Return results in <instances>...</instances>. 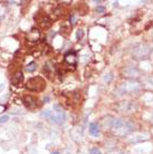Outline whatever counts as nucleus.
<instances>
[{
  "instance_id": "f257e3e1",
  "label": "nucleus",
  "mask_w": 153,
  "mask_h": 154,
  "mask_svg": "<svg viewBox=\"0 0 153 154\" xmlns=\"http://www.w3.org/2000/svg\"><path fill=\"white\" fill-rule=\"evenodd\" d=\"M103 125L106 128H110L115 136H125L135 130V125L131 121L112 116H107L103 119Z\"/></svg>"
},
{
  "instance_id": "f03ea898",
  "label": "nucleus",
  "mask_w": 153,
  "mask_h": 154,
  "mask_svg": "<svg viewBox=\"0 0 153 154\" xmlns=\"http://www.w3.org/2000/svg\"><path fill=\"white\" fill-rule=\"evenodd\" d=\"M141 89V85L139 84L134 79L123 82L115 91V94L117 96H124V95H132V94H138Z\"/></svg>"
},
{
  "instance_id": "7ed1b4c3",
  "label": "nucleus",
  "mask_w": 153,
  "mask_h": 154,
  "mask_svg": "<svg viewBox=\"0 0 153 154\" xmlns=\"http://www.w3.org/2000/svg\"><path fill=\"white\" fill-rule=\"evenodd\" d=\"M42 116L46 117V119H52L53 122L56 124H63L65 121V112L64 109L61 107V105L55 104L53 107V111H45L42 113Z\"/></svg>"
},
{
  "instance_id": "20e7f679",
  "label": "nucleus",
  "mask_w": 153,
  "mask_h": 154,
  "mask_svg": "<svg viewBox=\"0 0 153 154\" xmlns=\"http://www.w3.org/2000/svg\"><path fill=\"white\" fill-rule=\"evenodd\" d=\"M26 87L29 91H34V92H40L46 87V83L42 79V77H33L29 81L27 82Z\"/></svg>"
},
{
  "instance_id": "39448f33",
  "label": "nucleus",
  "mask_w": 153,
  "mask_h": 154,
  "mask_svg": "<svg viewBox=\"0 0 153 154\" xmlns=\"http://www.w3.org/2000/svg\"><path fill=\"white\" fill-rule=\"evenodd\" d=\"M152 53V48L146 45V44H141L139 45L135 49L133 50V56L136 59H145L150 56V54Z\"/></svg>"
},
{
  "instance_id": "423d86ee",
  "label": "nucleus",
  "mask_w": 153,
  "mask_h": 154,
  "mask_svg": "<svg viewBox=\"0 0 153 154\" xmlns=\"http://www.w3.org/2000/svg\"><path fill=\"white\" fill-rule=\"evenodd\" d=\"M115 108L119 113L129 114V113H132L136 109V105L132 100H124V102H120L119 104H116Z\"/></svg>"
},
{
  "instance_id": "0eeeda50",
  "label": "nucleus",
  "mask_w": 153,
  "mask_h": 154,
  "mask_svg": "<svg viewBox=\"0 0 153 154\" xmlns=\"http://www.w3.org/2000/svg\"><path fill=\"white\" fill-rule=\"evenodd\" d=\"M123 73L125 74V76L134 78V77H138L140 75V70L136 67H134V66H127V67L124 68Z\"/></svg>"
},
{
  "instance_id": "6e6552de",
  "label": "nucleus",
  "mask_w": 153,
  "mask_h": 154,
  "mask_svg": "<svg viewBox=\"0 0 153 154\" xmlns=\"http://www.w3.org/2000/svg\"><path fill=\"white\" fill-rule=\"evenodd\" d=\"M23 103L28 108H35L37 106V100L36 97L31 96V95H27L23 97Z\"/></svg>"
},
{
  "instance_id": "1a4fd4ad",
  "label": "nucleus",
  "mask_w": 153,
  "mask_h": 154,
  "mask_svg": "<svg viewBox=\"0 0 153 154\" xmlns=\"http://www.w3.org/2000/svg\"><path fill=\"white\" fill-rule=\"evenodd\" d=\"M65 63L67 64L68 66H73V67H75L77 64V57L76 55H75V53H68V54L65 55Z\"/></svg>"
},
{
  "instance_id": "9d476101",
  "label": "nucleus",
  "mask_w": 153,
  "mask_h": 154,
  "mask_svg": "<svg viewBox=\"0 0 153 154\" xmlns=\"http://www.w3.org/2000/svg\"><path fill=\"white\" fill-rule=\"evenodd\" d=\"M39 38H40V32L38 31V29H35V28L31 29L27 35V39L30 42H37Z\"/></svg>"
},
{
  "instance_id": "9b49d317",
  "label": "nucleus",
  "mask_w": 153,
  "mask_h": 154,
  "mask_svg": "<svg viewBox=\"0 0 153 154\" xmlns=\"http://www.w3.org/2000/svg\"><path fill=\"white\" fill-rule=\"evenodd\" d=\"M23 75L21 72H17L15 75L11 77V84L12 85H19L20 83H23Z\"/></svg>"
},
{
  "instance_id": "f8f14e48",
  "label": "nucleus",
  "mask_w": 153,
  "mask_h": 154,
  "mask_svg": "<svg viewBox=\"0 0 153 154\" xmlns=\"http://www.w3.org/2000/svg\"><path fill=\"white\" fill-rule=\"evenodd\" d=\"M89 134L93 136H97L100 134V126L97 123H91L89 124Z\"/></svg>"
},
{
  "instance_id": "ddd939ff",
  "label": "nucleus",
  "mask_w": 153,
  "mask_h": 154,
  "mask_svg": "<svg viewBox=\"0 0 153 154\" xmlns=\"http://www.w3.org/2000/svg\"><path fill=\"white\" fill-rule=\"evenodd\" d=\"M36 68H37V65H36V63L35 62L29 63V64L26 66V70L28 72V73H33V72H35Z\"/></svg>"
},
{
  "instance_id": "4468645a",
  "label": "nucleus",
  "mask_w": 153,
  "mask_h": 154,
  "mask_svg": "<svg viewBox=\"0 0 153 154\" xmlns=\"http://www.w3.org/2000/svg\"><path fill=\"white\" fill-rule=\"evenodd\" d=\"M83 36H84V30H83V29H78V30H77V34H76V38L80 40Z\"/></svg>"
},
{
  "instance_id": "2eb2a0df",
  "label": "nucleus",
  "mask_w": 153,
  "mask_h": 154,
  "mask_svg": "<svg viewBox=\"0 0 153 154\" xmlns=\"http://www.w3.org/2000/svg\"><path fill=\"white\" fill-rule=\"evenodd\" d=\"M89 154H102V152L98 149H92L89 151Z\"/></svg>"
},
{
  "instance_id": "dca6fc26",
  "label": "nucleus",
  "mask_w": 153,
  "mask_h": 154,
  "mask_svg": "<svg viewBox=\"0 0 153 154\" xmlns=\"http://www.w3.org/2000/svg\"><path fill=\"white\" fill-rule=\"evenodd\" d=\"M8 119H9V116L8 115L2 116V117H0V123H6Z\"/></svg>"
},
{
  "instance_id": "f3484780",
  "label": "nucleus",
  "mask_w": 153,
  "mask_h": 154,
  "mask_svg": "<svg viewBox=\"0 0 153 154\" xmlns=\"http://www.w3.org/2000/svg\"><path fill=\"white\" fill-rule=\"evenodd\" d=\"M105 11V8L104 7H97L96 8V12H97V14H103V12Z\"/></svg>"
},
{
  "instance_id": "a211bd4d",
  "label": "nucleus",
  "mask_w": 153,
  "mask_h": 154,
  "mask_svg": "<svg viewBox=\"0 0 153 154\" xmlns=\"http://www.w3.org/2000/svg\"><path fill=\"white\" fill-rule=\"evenodd\" d=\"M75 20H76L75 16H72V17H70V23H72V25H75V23H76Z\"/></svg>"
},
{
  "instance_id": "6ab92c4d",
  "label": "nucleus",
  "mask_w": 153,
  "mask_h": 154,
  "mask_svg": "<svg viewBox=\"0 0 153 154\" xmlns=\"http://www.w3.org/2000/svg\"><path fill=\"white\" fill-rule=\"evenodd\" d=\"M108 154H125L124 152H121V151H114V152H111Z\"/></svg>"
},
{
  "instance_id": "aec40b11",
  "label": "nucleus",
  "mask_w": 153,
  "mask_h": 154,
  "mask_svg": "<svg viewBox=\"0 0 153 154\" xmlns=\"http://www.w3.org/2000/svg\"><path fill=\"white\" fill-rule=\"evenodd\" d=\"M5 109H6V107H5V105H0V113L5 112Z\"/></svg>"
},
{
  "instance_id": "412c9836",
  "label": "nucleus",
  "mask_w": 153,
  "mask_h": 154,
  "mask_svg": "<svg viewBox=\"0 0 153 154\" xmlns=\"http://www.w3.org/2000/svg\"><path fill=\"white\" fill-rule=\"evenodd\" d=\"M52 154H59V153H58V152H53Z\"/></svg>"
},
{
  "instance_id": "4be33fe9",
  "label": "nucleus",
  "mask_w": 153,
  "mask_h": 154,
  "mask_svg": "<svg viewBox=\"0 0 153 154\" xmlns=\"http://www.w3.org/2000/svg\"><path fill=\"white\" fill-rule=\"evenodd\" d=\"M1 12H2V10H1V8H0V15H1Z\"/></svg>"
}]
</instances>
